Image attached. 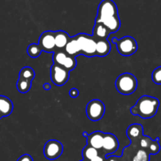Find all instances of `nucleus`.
<instances>
[{
	"label": "nucleus",
	"instance_id": "nucleus-1",
	"mask_svg": "<svg viewBox=\"0 0 161 161\" xmlns=\"http://www.w3.org/2000/svg\"><path fill=\"white\" fill-rule=\"evenodd\" d=\"M159 107V101L157 98L150 96H142L137 100L135 105L130 108V112L134 115L148 119L156 115Z\"/></svg>",
	"mask_w": 161,
	"mask_h": 161
},
{
	"label": "nucleus",
	"instance_id": "nucleus-2",
	"mask_svg": "<svg viewBox=\"0 0 161 161\" xmlns=\"http://www.w3.org/2000/svg\"><path fill=\"white\" fill-rule=\"evenodd\" d=\"M137 87V78L130 73H123L120 74L115 80L116 89L123 95H131L135 92Z\"/></svg>",
	"mask_w": 161,
	"mask_h": 161
},
{
	"label": "nucleus",
	"instance_id": "nucleus-3",
	"mask_svg": "<svg viewBox=\"0 0 161 161\" xmlns=\"http://www.w3.org/2000/svg\"><path fill=\"white\" fill-rule=\"evenodd\" d=\"M111 41L113 44H115L117 51L123 56H131L137 52L138 48L135 39L130 36H126L119 40L114 37Z\"/></svg>",
	"mask_w": 161,
	"mask_h": 161
},
{
	"label": "nucleus",
	"instance_id": "nucleus-4",
	"mask_svg": "<svg viewBox=\"0 0 161 161\" xmlns=\"http://www.w3.org/2000/svg\"><path fill=\"white\" fill-rule=\"evenodd\" d=\"M74 37L79 44L80 54L87 57L96 56L97 40L92 36L86 33H79Z\"/></svg>",
	"mask_w": 161,
	"mask_h": 161
},
{
	"label": "nucleus",
	"instance_id": "nucleus-5",
	"mask_svg": "<svg viewBox=\"0 0 161 161\" xmlns=\"http://www.w3.org/2000/svg\"><path fill=\"white\" fill-rule=\"evenodd\" d=\"M115 15H119L115 3L113 0H103L98 7L95 22H101L103 20Z\"/></svg>",
	"mask_w": 161,
	"mask_h": 161
},
{
	"label": "nucleus",
	"instance_id": "nucleus-6",
	"mask_svg": "<svg viewBox=\"0 0 161 161\" xmlns=\"http://www.w3.org/2000/svg\"><path fill=\"white\" fill-rule=\"evenodd\" d=\"M86 114L91 121L97 122L103 117L105 113V105L100 100H91L86 106Z\"/></svg>",
	"mask_w": 161,
	"mask_h": 161
},
{
	"label": "nucleus",
	"instance_id": "nucleus-7",
	"mask_svg": "<svg viewBox=\"0 0 161 161\" xmlns=\"http://www.w3.org/2000/svg\"><path fill=\"white\" fill-rule=\"evenodd\" d=\"M69 77V72L64 68L54 63L51 67V79L53 84L57 86H63L67 82Z\"/></svg>",
	"mask_w": 161,
	"mask_h": 161
},
{
	"label": "nucleus",
	"instance_id": "nucleus-8",
	"mask_svg": "<svg viewBox=\"0 0 161 161\" xmlns=\"http://www.w3.org/2000/svg\"><path fill=\"white\" fill-rule=\"evenodd\" d=\"M63 145L57 140H50L46 142L44 148V156L47 159L54 160L63 154Z\"/></svg>",
	"mask_w": 161,
	"mask_h": 161
},
{
	"label": "nucleus",
	"instance_id": "nucleus-9",
	"mask_svg": "<svg viewBox=\"0 0 161 161\" xmlns=\"http://www.w3.org/2000/svg\"><path fill=\"white\" fill-rule=\"evenodd\" d=\"M39 46L42 52H55V32L54 31H46L40 35L39 39Z\"/></svg>",
	"mask_w": 161,
	"mask_h": 161
},
{
	"label": "nucleus",
	"instance_id": "nucleus-10",
	"mask_svg": "<svg viewBox=\"0 0 161 161\" xmlns=\"http://www.w3.org/2000/svg\"><path fill=\"white\" fill-rule=\"evenodd\" d=\"M119 142L117 137L112 134L107 133L104 134L102 148L106 153V154H112L115 153L119 148Z\"/></svg>",
	"mask_w": 161,
	"mask_h": 161
},
{
	"label": "nucleus",
	"instance_id": "nucleus-11",
	"mask_svg": "<svg viewBox=\"0 0 161 161\" xmlns=\"http://www.w3.org/2000/svg\"><path fill=\"white\" fill-rule=\"evenodd\" d=\"M104 133L101 131H95L92 134H89L87 139V145L97 148V150L100 149L103 147V137H104Z\"/></svg>",
	"mask_w": 161,
	"mask_h": 161
},
{
	"label": "nucleus",
	"instance_id": "nucleus-12",
	"mask_svg": "<svg viewBox=\"0 0 161 161\" xmlns=\"http://www.w3.org/2000/svg\"><path fill=\"white\" fill-rule=\"evenodd\" d=\"M100 23H103L106 26L110 33H114V32H118L121 27V21L119 15L106 18V19L103 20Z\"/></svg>",
	"mask_w": 161,
	"mask_h": 161
},
{
	"label": "nucleus",
	"instance_id": "nucleus-13",
	"mask_svg": "<svg viewBox=\"0 0 161 161\" xmlns=\"http://www.w3.org/2000/svg\"><path fill=\"white\" fill-rule=\"evenodd\" d=\"M110 34L111 33L108 29L103 23L95 22V25L93 28V34H92V36L95 38V40L96 39L97 40H108Z\"/></svg>",
	"mask_w": 161,
	"mask_h": 161
},
{
	"label": "nucleus",
	"instance_id": "nucleus-14",
	"mask_svg": "<svg viewBox=\"0 0 161 161\" xmlns=\"http://www.w3.org/2000/svg\"><path fill=\"white\" fill-rule=\"evenodd\" d=\"M71 37L67 32L64 31H56L55 32V47L58 49L65 48L67 43L69 42Z\"/></svg>",
	"mask_w": 161,
	"mask_h": 161
},
{
	"label": "nucleus",
	"instance_id": "nucleus-15",
	"mask_svg": "<svg viewBox=\"0 0 161 161\" xmlns=\"http://www.w3.org/2000/svg\"><path fill=\"white\" fill-rule=\"evenodd\" d=\"M110 52H111V44L108 40H97L96 56H107L110 53Z\"/></svg>",
	"mask_w": 161,
	"mask_h": 161
},
{
	"label": "nucleus",
	"instance_id": "nucleus-16",
	"mask_svg": "<svg viewBox=\"0 0 161 161\" xmlns=\"http://www.w3.org/2000/svg\"><path fill=\"white\" fill-rule=\"evenodd\" d=\"M14 110L13 102L5 96L0 95V111L2 113L3 116H9Z\"/></svg>",
	"mask_w": 161,
	"mask_h": 161
},
{
	"label": "nucleus",
	"instance_id": "nucleus-17",
	"mask_svg": "<svg viewBox=\"0 0 161 161\" xmlns=\"http://www.w3.org/2000/svg\"><path fill=\"white\" fill-rule=\"evenodd\" d=\"M64 50L66 53L68 55H70V56L76 57L77 56L78 54L80 53V47H79V44L77 43V40L75 39V37H71L69 41L67 43L66 47H65Z\"/></svg>",
	"mask_w": 161,
	"mask_h": 161
},
{
	"label": "nucleus",
	"instance_id": "nucleus-18",
	"mask_svg": "<svg viewBox=\"0 0 161 161\" xmlns=\"http://www.w3.org/2000/svg\"><path fill=\"white\" fill-rule=\"evenodd\" d=\"M142 134H143V127L142 125L137 124V123L130 125L126 130V134L130 140L141 137Z\"/></svg>",
	"mask_w": 161,
	"mask_h": 161
},
{
	"label": "nucleus",
	"instance_id": "nucleus-19",
	"mask_svg": "<svg viewBox=\"0 0 161 161\" xmlns=\"http://www.w3.org/2000/svg\"><path fill=\"white\" fill-rule=\"evenodd\" d=\"M32 88V81L26 79L18 78L17 82V89L21 93H26Z\"/></svg>",
	"mask_w": 161,
	"mask_h": 161
},
{
	"label": "nucleus",
	"instance_id": "nucleus-20",
	"mask_svg": "<svg viewBox=\"0 0 161 161\" xmlns=\"http://www.w3.org/2000/svg\"><path fill=\"white\" fill-rule=\"evenodd\" d=\"M82 155L83 157L86 160H91L93 158H95L96 156H98V150L97 148H93V147L90 146V145H87L84 148H83L82 151Z\"/></svg>",
	"mask_w": 161,
	"mask_h": 161
},
{
	"label": "nucleus",
	"instance_id": "nucleus-21",
	"mask_svg": "<svg viewBox=\"0 0 161 161\" xmlns=\"http://www.w3.org/2000/svg\"><path fill=\"white\" fill-rule=\"evenodd\" d=\"M35 77V71L30 66H25L19 73V78L26 79L32 81Z\"/></svg>",
	"mask_w": 161,
	"mask_h": 161
},
{
	"label": "nucleus",
	"instance_id": "nucleus-22",
	"mask_svg": "<svg viewBox=\"0 0 161 161\" xmlns=\"http://www.w3.org/2000/svg\"><path fill=\"white\" fill-rule=\"evenodd\" d=\"M68 55L66 52H63L61 49L58 51H55L53 54V62L55 64L59 65V66H63Z\"/></svg>",
	"mask_w": 161,
	"mask_h": 161
},
{
	"label": "nucleus",
	"instance_id": "nucleus-23",
	"mask_svg": "<svg viewBox=\"0 0 161 161\" xmlns=\"http://www.w3.org/2000/svg\"><path fill=\"white\" fill-rule=\"evenodd\" d=\"M42 52V50L39 46V44H29L27 48V53L31 58H37L40 55Z\"/></svg>",
	"mask_w": 161,
	"mask_h": 161
},
{
	"label": "nucleus",
	"instance_id": "nucleus-24",
	"mask_svg": "<svg viewBox=\"0 0 161 161\" xmlns=\"http://www.w3.org/2000/svg\"><path fill=\"white\" fill-rule=\"evenodd\" d=\"M149 153L145 149H140L137 152L133 161H149Z\"/></svg>",
	"mask_w": 161,
	"mask_h": 161
},
{
	"label": "nucleus",
	"instance_id": "nucleus-25",
	"mask_svg": "<svg viewBox=\"0 0 161 161\" xmlns=\"http://www.w3.org/2000/svg\"><path fill=\"white\" fill-rule=\"evenodd\" d=\"M63 66H64V68H66L69 72H70L71 70L75 69L76 66H77V60H76V57L68 55Z\"/></svg>",
	"mask_w": 161,
	"mask_h": 161
},
{
	"label": "nucleus",
	"instance_id": "nucleus-26",
	"mask_svg": "<svg viewBox=\"0 0 161 161\" xmlns=\"http://www.w3.org/2000/svg\"><path fill=\"white\" fill-rule=\"evenodd\" d=\"M159 139L156 138L155 139V140H153L152 141L151 144H150L149 147L148 148V153H149V154H153V155H156L159 152V150H160V145H159Z\"/></svg>",
	"mask_w": 161,
	"mask_h": 161
},
{
	"label": "nucleus",
	"instance_id": "nucleus-27",
	"mask_svg": "<svg viewBox=\"0 0 161 161\" xmlns=\"http://www.w3.org/2000/svg\"><path fill=\"white\" fill-rule=\"evenodd\" d=\"M152 79L154 83L161 85V66L156 68L152 74Z\"/></svg>",
	"mask_w": 161,
	"mask_h": 161
},
{
	"label": "nucleus",
	"instance_id": "nucleus-28",
	"mask_svg": "<svg viewBox=\"0 0 161 161\" xmlns=\"http://www.w3.org/2000/svg\"><path fill=\"white\" fill-rule=\"evenodd\" d=\"M152 141L153 140H152L149 137H148V136L142 135V137H141V139H140L141 147H142V148L145 150L148 149V148L149 147L150 144H151Z\"/></svg>",
	"mask_w": 161,
	"mask_h": 161
},
{
	"label": "nucleus",
	"instance_id": "nucleus-29",
	"mask_svg": "<svg viewBox=\"0 0 161 161\" xmlns=\"http://www.w3.org/2000/svg\"><path fill=\"white\" fill-rule=\"evenodd\" d=\"M17 161H33L32 156L29 154H25L21 156Z\"/></svg>",
	"mask_w": 161,
	"mask_h": 161
},
{
	"label": "nucleus",
	"instance_id": "nucleus-30",
	"mask_svg": "<svg viewBox=\"0 0 161 161\" xmlns=\"http://www.w3.org/2000/svg\"><path fill=\"white\" fill-rule=\"evenodd\" d=\"M69 96H70V97H72V98H76V97H78L79 95L78 89H76V88H73V89H71L70 90H69Z\"/></svg>",
	"mask_w": 161,
	"mask_h": 161
},
{
	"label": "nucleus",
	"instance_id": "nucleus-31",
	"mask_svg": "<svg viewBox=\"0 0 161 161\" xmlns=\"http://www.w3.org/2000/svg\"><path fill=\"white\" fill-rule=\"evenodd\" d=\"M44 89L45 90H50L52 89V86L49 83H44Z\"/></svg>",
	"mask_w": 161,
	"mask_h": 161
},
{
	"label": "nucleus",
	"instance_id": "nucleus-32",
	"mask_svg": "<svg viewBox=\"0 0 161 161\" xmlns=\"http://www.w3.org/2000/svg\"><path fill=\"white\" fill-rule=\"evenodd\" d=\"M90 161H103V159L101 157V156H96L95 158H93L92 159H91Z\"/></svg>",
	"mask_w": 161,
	"mask_h": 161
},
{
	"label": "nucleus",
	"instance_id": "nucleus-33",
	"mask_svg": "<svg viewBox=\"0 0 161 161\" xmlns=\"http://www.w3.org/2000/svg\"><path fill=\"white\" fill-rule=\"evenodd\" d=\"M88 135H89V134H88L87 133H86V132H83V136H85V137H87Z\"/></svg>",
	"mask_w": 161,
	"mask_h": 161
},
{
	"label": "nucleus",
	"instance_id": "nucleus-34",
	"mask_svg": "<svg viewBox=\"0 0 161 161\" xmlns=\"http://www.w3.org/2000/svg\"><path fill=\"white\" fill-rule=\"evenodd\" d=\"M3 117V114H2V113H1V111H0V119H2Z\"/></svg>",
	"mask_w": 161,
	"mask_h": 161
},
{
	"label": "nucleus",
	"instance_id": "nucleus-35",
	"mask_svg": "<svg viewBox=\"0 0 161 161\" xmlns=\"http://www.w3.org/2000/svg\"><path fill=\"white\" fill-rule=\"evenodd\" d=\"M110 161H117V160H115L114 159H110Z\"/></svg>",
	"mask_w": 161,
	"mask_h": 161
}]
</instances>
